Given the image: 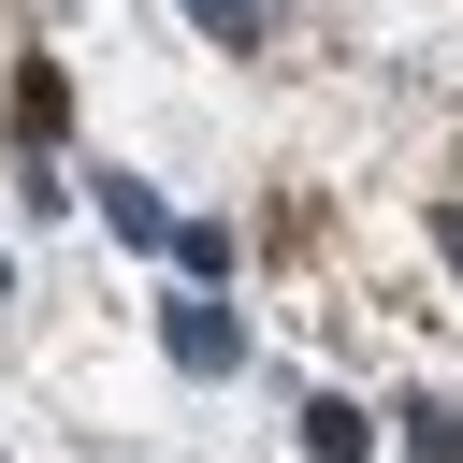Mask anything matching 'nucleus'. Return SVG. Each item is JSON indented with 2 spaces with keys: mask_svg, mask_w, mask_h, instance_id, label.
Instances as JSON below:
<instances>
[{
  "mask_svg": "<svg viewBox=\"0 0 463 463\" xmlns=\"http://www.w3.org/2000/svg\"><path fill=\"white\" fill-rule=\"evenodd\" d=\"M159 347H174V376H232L246 362V318L232 304H159Z\"/></svg>",
  "mask_w": 463,
  "mask_h": 463,
  "instance_id": "f257e3e1",
  "label": "nucleus"
},
{
  "mask_svg": "<svg viewBox=\"0 0 463 463\" xmlns=\"http://www.w3.org/2000/svg\"><path fill=\"white\" fill-rule=\"evenodd\" d=\"M304 449H318V463H362V449H376V420H362L347 391H318V405H304Z\"/></svg>",
  "mask_w": 463,
  "mask_h": 463,
  "instance_id": "f03ea898",
  "label": "nucleus"
},
{
  "mask_svg": "<svg viewBox=\"0 0 463 463\" xmlns=\"http://www.w3.org/2000/svg\"><path fill=\"white\" fill-rule=\"evenodd\" d=\"M101 217H116V232H130V246H174V217H159V188H130V174H116V188H101Z\"/></svg>",
  "mask_w": 463,
  "mask_h": 463,
  "instance_id": "7ed1b4c3",
  "label": "nucleus"
},
{
  "mask_svg": "<svg viewBox=\"0 0 463 463\" xmlns=\"http://www.w3.org/2000/svg\"><path fill=\"white\" fill-rule=\"evenodd\" d=\"M405 449L420 463H463V405H405Z\"/></svg>",
  "mask_w": 463,
  "mask_h": 463,
  "instance_id": "20e7f679",
  "label": "nucleus"
},
{
  "mask_svg": "<svg viewBox=\"0 0 463 463\" xmlns=\"http://www.w3.org/2000/svg\"><path fill=\"white\" fill-rule=\"evenodd\" d=\"M188 29L203 43H260V0H188Z\"/></svg>",
  "mask_w": 463,
  "mask_h": 463,
  "instance_id": "39448f33",
  "label": "nucleus"
},
{
  "mask_svg": "<svg viewBox=\"0 0 463 463\" xmlns=\"http://www.w3.org/2000/svg\"><path fill=\"white\" fill-rule=\"evenodd\" d=\"M434 246H449V260H463V203H449V217H434Z\"/></svg>",
  "mask_w": 463,
  "mask_h": 463,
  "instance_id": "423d86ee",
  "label": "nucleus"
},
{
  "mask_svg": "<svg viewBox=\"0 0 463 463\" xmlns=\"http://www.w3.org/2000/svg\"><path fill=\"white\" fill-rule=\"evenodd\" d=\"M0 304H14V260H0Z\"/></svg>",
  "mask_w": 463,
  "mask_h": 463,
  "instance_id": "0eeeda50",
  "label": "nucleus"
}]
</instances>
